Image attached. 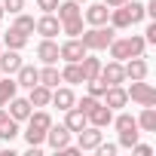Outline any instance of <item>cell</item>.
<instances>
[{"instance_id":"26","label":"cell","mask_w":156,"mask_h":156,"mask_svg":"<svg viewBox=\"0 0 156 156\" xmlns=\"http://www.w3.org/2000/svg\"><path fill=\"white\" fill-rule=\"evenodd\" d=\"M40 83H43V86H49V89H55V86L61 83V70H58L55 64H46V67L40 70Z\"/></svg>"},{"instance_id":"31","label":"cell","mask_w":156,"mask_h":156,"mask_svg":"<svg viewBox=\"0 0 156 156\" xmlns=\"http://www.w3.org/2000/svg\"><path fill=\"white\" fill-rule=\"evenodd\" d=\"M138 135H141V129H126V132H119V147H129V150H132V144L138 141Z\"/></svg>"},{"instance_id":"30","label":"cell","mask_w":156,"mask_h":156,"mask_svg":"<svg viewBox=\"0 0 156 156\" xmlns=\"http://www.w3.org/2000/svg\"><path fill=\"white\" fill-rule=\"evenodd\" d=\"M110 122L116 126V132H126V129H138V119H135L132 113H119V116H113Z\"/></svg>"},{"instance_id":"3","label":"cell","mask_w":156,"mask_h":156,"mask_svg":"<svg viewBox=\"0 0 156 156\" xmlns=\"http://www.w3.org/2000/svg\"><path fill=\"white\" fill-rule=\"evenodd\" d=\"M110 58H116V61H126V58H135V55H144V49H147V40L144 37H138V34H132V37H113L110 40Z\"/></svg>"},{"instance_id":"19","label":"cell","mask_w":156,"mask_h":156,"mask_svg":"<svg viewBox=\"0 0 156 156\" xmlns=\"http://www.w3.org/2000/svg\"><path fill=\"white\" fill-rule=\"evenodd\" d=\"M16 83H19L22 89H31V86H37V83H40V70H37L34 64H25V61H22V67L16 70Z\"/></svg>"},{"instance_id":"13","label":"cell","mask_w":156,"mask_h":156,"mask_svg":"<svg viewBox=\"0 0 156 156\" xmlns=\"http://www.w3.org/2000/svg\"><path fill=\"white\" fill-rule=\"evenodd\" d=\"M46 144L52 147V150H61L64 144H70V129L61 122V126H49L46 129Z\"/></svg>"},{"instance_id":"15","label":"cell","mask_w":156,"mask_h":156,"mask_svg":"<svg viewBox=\"0 0 156 156\" xmlns=\"http://www.w3.org/2000/svg\"><path fill=\"white\" fill-rule=\"evenodd\" d=\"M101 98H104V104H107L110 110H119V107H126V104H129V92H126L122 86H107Z\"/></svg>"},{"instance_id":"11","label":"cell","mask_w":156,"mask_h":156,"mask_svg":"<svg viewBox=\"0 0 156 156\" xmlns=\"http://www.w3.org/2000/svg\"><path fill=\"white\" fill-rule=\"evenodd\" d=\"M122 70H126V80H147L150 64L144 61V55H135V58H126Z\"/></svg>"},{"instance_id":"25","label":"cell","mask_w":156,"mask_h":156,"mask_svg":"<svg viewBox=\"0 0 156 156\" xmlns=\"http://www.w3.org/2000/svg\"><path fill=\"white\" fill-rule=\"evenodd\" d=\"M61 83H86V80H83V67H80V61H64Z\"/></svg>"},{"instance_id":"12","label":"cell","mask_w":156,"mask_h":156,"mask_svg":"<svg viewBox=\"0 0 156 156\" xmlns=\"http://www.w3.org/2000/svg\"><path fill=\"white\" fill-rule=\"evenodd\" d=\"M6 107H9L6 113H9L16 122H25V119L31 116V110H34V107H31V101H28V98H19V95H12V98L6 101Z\"/></svg>"},{"instance_id":"18","label":"cell","mask_w":156,"mask_h":156,"mask_svg":"<svg viewBox=\"0 0 156 156\" xmlns=\"http://www.w3.org/2000/svg\"><path fill=\"white\" fill-rule=\"evenodd\" d=\"M28 101H31V107H49L52 104V89L43 86V83H37V86L28 89Z\"/></svg>"},{"instance_id":"20","label":"cell","mask_w":156,"mask_h":156,"mask_svg":"<svg viewBox=\"0 0 156 156\" xmlns=\"http://www.w3.org/2000/svg\"><path fill=\"white\" fill-rule=\"evenodd\" d=\"M107 19H110V6H104V3H92V6L83 12V22H89L92 28H95V25H107Z\"/></svg>"},{"instance_id":"2","label":"cell","mask_w":156,"mask_h":156,"mask_svg":"<svg viewBox=\"0 0 156 156\" xmlns=\"http://www.w3.org/2000/svg\"><path fill=\"white\" fill-rule=\"evenodd\" d=\"M76 107H80L83 113H86V119H89V126H98V129H104V126H110V119H113V110L101 101V98H92V95H86V98H80L76 101Z\"/></svg>"},{"instance_id":"5","label":"cell","mask_w":156,"mask_h":156,"mask_svg":"<svg viewBox=\"0 0 156 156\" xmlns=\"http://www.w3.org/2000/svg\"><path fill=\"white\" fill-rule=\"evenodd\" d=\"M113 34H116V28H110V25H95V28L83 31L80 40H83V46H86L89 52H104V49L110 46Z\"/></svg>"},{"instance_id":"35","label":"cell","mask_w":156,"mask_h":156,"mask_svg":"<svg viewBox=\"0 0 156 156\" xmlns=\"http://www.w3.org/2000/svg\"><path fill=\"white\" fill-rule=\"evenodd\" d=\"M95 150H98V153H101V156H113V153H116V150H119V147H116V144H104V141H101V144H98V147H95Z\"/></svg>"},{"instance_id":"28","label":"cell","mask_w":156,"mask_h":156,"mask_svg":"<svg viewBox=\"0 0 156 156\" xmlns=\"http://www.w3.org/2000/svg\"><path fill=\"white\" fill-rule=\"evenodd\" d=\"M135 119H138V129L141 132H156V110L153 107H144L141 116H135Z\"/></svg>"},{"instance_id":"14","label":"cell","mask_w":156,"mask_h":156,"mask_svg":"<svg viewBox=\"0 0 156 156\" xmlns=\"http://www.w3.org/2000/svg\"><path fill=\"white\" fill-rule=\"evenodd\" d=\"M37 58H40L43 64H58V43H55L52 37H43V40L37 43Z\"/></svg>"},{"instance_id":"37","label":"cell","mask_w":156,"mask_h":156,"mask_svg":"<svg viewBox=\"0 0 156 156\" xmlns=\"http://www.w3.org/2000/svg\"><path fill=\"white\" fill-rule=\"evenodd\" d=\"M132 150H135V153H138V156H150V153H153V150H150V147H147V144H138V141H135V144H132Z\"/></svg>"},{"instance_id":"10","label":"cell","mask_w":156,"mask_h":156,"mask_svg":"<svg viewBox=\"0 0 156 156\" xmlns=\"http://www.w3.org/2000/svg\"><path fill=\"white\" fill-rule=\"evenodd\" d=\"M34 31L43 34V37H58V34H61V22H58L55 12H43V16L34 22Z\"/></svg>"},{"instance_id":"8","label":"cell","mask_w":156,"mask_h":156,"mask_svg":"<svg viewBox=\"0 0 156 156\" xmlns=\"http://www.w3.org/2000/svg\"><path fill=\"white\" fill-rule=\"evenodd\" d=\"M86 52H89V49L83 46L80 37H70V40H64V43L58 46V58H64V61H80Z\"/></svg>"},{"instance_id":"6","label":"cell","mask_w":156,"mask_h":156,"mask_svg":"<svg viewBox=\"0 0 156 156\" xmlns=\"http://www.w3.org/2000/svg\"><path fill=\"white\" fill-rule=\"evenodd\" d=\"M126 92H129V101H135L141 107H153L156 104V89L150 83H144V80H132V86Z\"/></svg>"},{"instance_id":"4","label":"cell","mask_w":156,"mask_h":156,"mask_svg":"<svg viewBox=\"0 0 156 156\" xmlns=\"http://www.w3.org/2000/svg\"><path fill=\"white\" fill-rule=\"evenodd\" d=\"M52 126V116L46 113V110H31V116H28V132H25V141H28V147H40L43 141H46V129Z\"/></svg>"},{"instance_id":"38","label":"cell","mask_w":156,"mask_h":156,"mask_svg":"<svg viewBox=\"0 0 156 156\" xmlns=\"http://www.w3.org/2000/svg\"><path fill=\"white\" fill-rule=\"evenodd\" d=\"M144 40H147V43H156V25H147V31H144Z\"/></svg>"},{"instance_id":"34","label":"cell","mask_w":156,"mask_h":156,"mask_svg":"<svg viewBox=\"0 0 156 156\" xmlns=\"http://www.w3.org/2000/svg\"><path fill=\"white\" fill-rule=\"evenodd\" d=\"M104 89H107V86H104L101 80H89V95H92V98H101Z\"/></svg>"},{"instance_id":"27","label":"cell","mask_w":156,"mask_h":156,"mask_svg":"<svg viewBox=\"0 0 156 156\" xmlns=\"http://www.w3.org/2000/svg\"><path fill=\"white\" fill-rule=\"evenodd\" d=\"M16 92H19V83L12 80V76H6V80L0 76V107H6V101H9Z\"/></svg>"},{"instance_id":"32","label":"cell","mask_w":156,"mask_h":156,"mask_svg":"<svg viewBox=\"0 0 156 156\" xmlns=\"http://www.w3.org/2000/svg\"><path fill=\"white\" fill-rule=\"evenodd\" d=\"M129 12H132V22H135V25L147 19V12H144V3H138V0H129Z\"/></svg>"},{"instance_id":"17","label":"cell","mask_w":156,"mask_h":156,"mask_svg":"<svg viewBox=\"0 0 156 156\" xmlns=\"http://www.w3.org/2000/svg\"><path fill=\"white\" fill-rule=\"evenodd\" d=\"M0 43H3V49H25L28 46V34L12 25L6 34H0Z\"/></svg>"},{"instance_id":"21","label":"cell","mask_w":156,"mask_h":156,"mask_svg":"<svg viewBox=\"0 0 156 156\" xmlns=\"http://www.w3.org/2000/svg\"><path fill=\"white\" fill-rule=\"evenodd\" d=\"M64 126H67V129H70V135H73V132L86 129V126H89V119H86V113H83L80 107L73 104V107H67V110H64Z\"/></svg>"},{"instance_id":"1","label":"cell","mask_w":156,"mask_h":156,"mask_svg":"<svg viewBox=\"0 0 156 156\" xmlns=\"http://www.w3.org/2000/svg\"><path fill=\"white\" fill-rule=\"evenodd\" d=\"M58 9V22H61V31L67 37H80L83 34V9L76 0H64V3L55 6Z\"/></svg>"},{"instance_id":"40","label":"cell","mask_w":156,"mask_h":156,"mask_svg":"<svg viewBox=\"0 0 156 156\" xmlns=\"http://www.w3.org/2000/svg\"><path fill=\"white\" fill-rule=\"evenodd\" d=\"M3 16H6V12H3V6H0V19H3Z\"/></svg>"},{"instance_id":"23","label":"cell","mask_w":156,"mask_h":156,"mask_svg":"<svg viewBox=\"0 0 156 156\" xmlns=\"http://www.w3.org/2000/svg\"><path fill=\"white\" fill-rule=\"evenodd\" d=\"M19 135V122L6 113V107H0V138H3V141H12Z\"/></svg>"},{"instance_id":"41","label":"cell","mask_w":156,"mask_h":156,"mask_svg":"<svg viewBox=\"0 0 156 156\" xmlns=\"http://www.w3.org/2000/svg\"><path fill=\"white\" fill-rule=\"evenodd\" d=\"M76 3H86V0H76Z\"/></svg>"},{"instance_id":"33","label":"cell","mask_w":156,"mask_h":156,"mask_svg":"<svg viewBox=\"0 0 156 156\" xmlns=\"http://www.w3.org/2000/svg\"><path fill=\"white\" fill-rule=\"evenodd\" d=\"M3 12H9V16H16V12H22L25 9V0H3Z\"/></svg>"},{"instance_id":"22","label":"cell","mask_w":156,"mask_h":156,"mask_svg":"<svg viewBox=\"0 0 156 156\" xmlns=\"http://www.w3.org/2000/svg\"><path fill=\"white\" fill-rule=\"evenodd\" d=\"M52 104L58 107V110H67V107H73L76 104V95H73V89H67V86H55L52 89Z\"/></svg>"},{"instance_id":"42","label":"cell","mask_w":156,"mask_h":156,"mask_svg":"<svg viewBox=\"0 0 156 156\" xmlns=\"http://www.w3.org/2000/svg\"><path fill=\"white\" fill-rule=\"evenodd\" d=\"M0 76H3V73H0Z\"/></svg>"},{"instance_id":"39","label":"cell","mask_w":156,"mask_h":156,"mask_svg":"<svg viewBox=\"0 0 156 156\" xmlns=\"http://www.w3.org/2000/svg\"><path fill=\"white\" fill-rule=\"evenodd\" d=\"M119 3H126V0H104V6H110V9H113V6H119Z\"/></svg>"},{"instance_id":"7","label":"cell","mask_w":156,"mask_h":156,"mask_svg":"<svg viewBox=\"0 0 156 156\" xmlns=\"http://www.w3.org/2000/svg\"><path fill=\"white\" fill-rule=\"evenodd\" d=\"M98 80H101L104 86H122V83H126V70H122V61L110 58L107 64H101V70H98Z\"/></svg>"},{"instance_id":"29","label":"cell","mask_w":156,"mask_h":156,"mask_svg":"<svg viewBox=\"0 0 156 156\" xmlns=\"http://www.w3.org/2000/svg\"><path fill=\"white\" fill-rule=\"evenodd\" d=\"M34 22H37V19H34V16H28V12L22 9V12H16V22H12V25H16V28H22L25 34H34Z\"/></svg>"},{"instance_id":"36","label":"cell","mask_w":156,"mask_h":156,"mask_svg":"<svg viewBox=\"0 0 156 156\" xmlns=\"http://www.w3.org/2000/svg\"><path fill=\"white\" fill-rule=\"evenodd\" d=\"M37 6H40L43 12H55V6H58V0H37Z\"/></svg>"},{"instance_id":"24","label":"cell","mask_w":156,"mask_h":156,"mask_svg":"<svg viewBox=\"0 0 156 156\" xmlns=\"http://www.w3.org/2000/svg\"><path fill=\"white\" fill-rule=\"evenodd\" d=\"M80 67H83V80L89 83V80H98V70H101V58H95V55H83L80 58Z\"/></svg>"},{"instance_id":"9","label":"cell","mask_w":156,"mask_h":156,"mask_svg":"<svg viewBox=\"0 0 156 156\" xmlns=\"http://www.w3.org/2000/svg\"><path fill=\"white\" fill-rule=\"evenodd\" d=\"M101 141H104V135H101L98 126H86V129L76 132V147H80V150H95Z\"/></svg>"},{"instance_id":"16","label":"cell","mask_w":156,"mask_h":156,"mask_svg":"<svg viewBox=\"0 0 156 156\" xmlns=\"http://www.w3.org/2000/svg\"><path fill=\"white\" fill-rule=\"evenodd\" d=\"M19 67H22V55H19V49H0V73L12 76Z\"/></svg>"}]
</instances>
